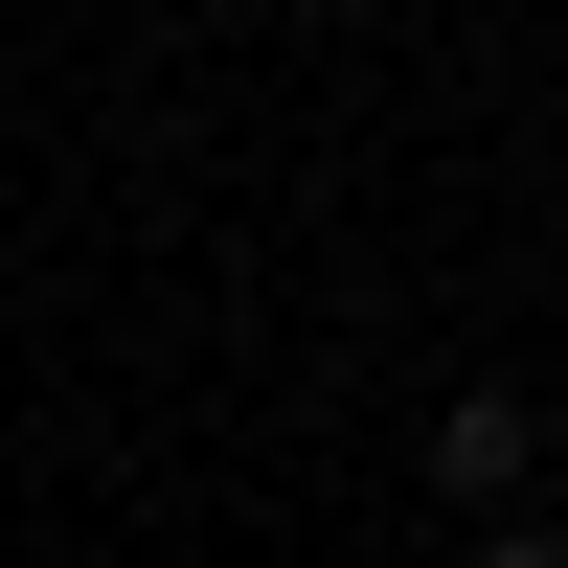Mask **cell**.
Here are the masks:
<instances>
[{
    "label": "cell",
    "instance_id": "cell-1",
    "mask_svg": "<svg viewBox=\"0 0 568 568\" xmlns=\"http://www.w3.org/2000/svg\"><path fill=\"white\" fill-rule=\"evenodd\" d=\"M433 478L478 500V524H524V478H546V409H524V387H455V409H433Z\"/></svg>",
    "mask_w": 568,
    "mask_h": 568
},
{
    "label": "cell",
    "instance_id": "cell-2",
    "mask_svg": "<svg viewBox=\"0 0 568 568\" xmlns=\"http://www.w3.org/2000/svg\"><path fill=\"white\" fill-rule=\"evenodd\" d=\"M455 568H568V524H478V546H455Z\"/></svg>",
    "mask_w": 568,
    "mask_h": 568
}]
</instances>
